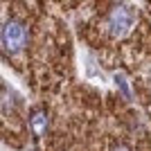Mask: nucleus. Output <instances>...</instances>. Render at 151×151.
Wrapping results in <instances>:
<instances>
[{"mask_svg":"<svg viewBox=\"0 0 151 151\" xmlns=\"http://www.w3.org/2000/svg\"><path fill=\"white\" fill-rule=\"evenodd\" d=\"M133 23H135V12L129 5H117L113 7L106 16V29L113 34L115 38H122L131 32Z\"/></svg>","mask_w":151,"mask_h":151,"instance_id":"1","label":"nucleus"},{"mask_svg":"<svg viewBox=\"0 0 151 151\" xmlns=\"http://www.w3.org/2000/svg\"><path fill=\"white\" fill-rule=\"evenodd\" d=\"M27 43V29L18 20H7L2 27V50L7 54H16Z\"/></svg>","mask_w":151,"mask_h":151,"instance_id":"2","label":"nucleus"},{"mask_svg":"<svg viewBox=\"0 0 151 151\" xmlns=\"http://www.w3.org/2000/svg\"><path fill=\"white\" fill-rule=\"evenodd\" d=\"M29 129L36 138H43L45 131H47V113L45 108H34L29 115Z\"/></svg>","mask_w":151,"mask_h":151,"instance_id":"3","label":"nucleus"},{"mask_svg":"<svg viewBox=\"0 0 151 151\" xmlns=\"http://www.w3.org/2000/svg\"><path fill=\"white\" fill-rule=\"evenodd\" d=\"M115 81H117V86H120L122 95H124L126 99H131V90H129V86H126V77L122 75V72H117V75H115Z\"/></svg>","mask_w":151,"mask_h":151,"instance_id":"4","label":"nucleus"},{"mask_svg":"<svg viewBox=\"0 0 151 151\" xmlns=\"http://www.w3.org/2000/svg\"><path fill=\"white\" fill-rule=\"evenodd\" d=\"M111 151H131V149H129L126 145H115V147H113Z\"/></svg>","mask_w":151,"mask_h":151,"instance_id":"5","label":"nucleus"}]
</instances>
